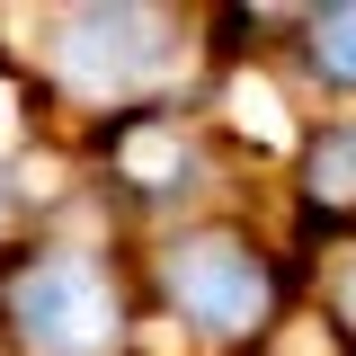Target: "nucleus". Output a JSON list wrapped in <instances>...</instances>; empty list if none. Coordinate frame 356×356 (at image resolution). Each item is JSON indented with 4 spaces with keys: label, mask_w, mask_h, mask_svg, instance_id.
<instances>
[{
    "label": "nucleus",
    "mask_w": 356,
    "mask_h": 356,
    "mask_svg": "<svg viewBox=\"0 0 356 356\" xmlns=\"http://www.w3.org/2000/svg\"><path fill=\"white\" fill-rule=\"evenodd\" d=\"M54 63H63V81L81 89V98H107V107H116V98L161 81L170 36H161L152 9H81V18L54 36Z\"/></svg>",
    "instance_id": "7ed1b4c3"
},
{
    "label": "nucleus",
    "mask_w": 356,
    "mask_h": 356,
    "mask_svg": "<svg viewBox=\"0 0 356 356\" xmlns=\"http://www.w3.org/2000/svg\"><path fill=\"white\" fill-rule=\"evenodd\" d=\"M9 321L36 356H107L125 339V303H116V276L89 259V250H36V259L9 267Z\"/></svg>",
    "instance_id": "f257e3e1"
},
{
    "label": "nucleus",
    "mask_w": 356,
    "mask_h": 356,
    "mask_svg": "<svg viewBox=\"0 0 356 356\" xmlns=\"http://www.w3.org/2000/svg\"><path fill=\"white\" fill-rule=\"evenodd\" d=\"M303 54H312L321 81L356 89V9H312L303 18Z\"/></svg>",
    "instance_id": "39448f33"
},
{
    "label": "nucleus",
    "mask_w": 356,
    "mask_h": 356,
    "mask_svg": "<svg viewBox=\"0 0 356 356\" xmlns=\"http://www.w3.org/2000/svg\"><path fill=\"white\" fill-rule=\"evenodd\" d=\"M116 170H125L143 196H170V187H187L196 152H187V134H178L170 116H134V125L116 134Z\"/></svg>",
    "instance_id": "20e7f679"
},
{
    "label": "nucleus",
    "mask_w": 356,
    "mask_h": 356,
    "mask_svg": "<svg viewBox=\"0 0 356 356\" xmlns=\"http://www.w3.org/2000/svg\"><path fill=\"white\" fill-rule=\"evenodd\" d=\"M348 321H356V276H348Z\"/></svg>",
    "instance_id": "0eeeda50"
},
{
    "label": "nucleus",
    "mask_w": 356,
    "mask_h": 356,
    "mask_svg": "<svg viewBox=\"0 0 356 356\" xmlns=\"http://www.w3.org/2000/svg\"><path fill=\"white\" fill-rule=\"evenodd\" d=\"M312 196L321 205H356V125H330L312 143Z\"/></svg>",
    "instance_id": "423d86ee"
},
{
    "label": "nucleus",
    "mask_w": 356,
    "mask_h": 356,
    "mask_svg": "<svg viewBox=\"0 0 356 356\" xmlns=\"http://www.w3.org/2000/svg\"><path fill=\"white\" fill-rule=\"evenodd\" d=\"M161 285H170V303L205 330V339H259L267 312H276V276L250 241H232V232H187L170 241V259H161Z\"/></svg>",
    "instance_id": "f03ea898"
}]
</instances>
